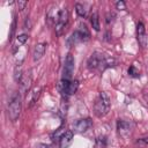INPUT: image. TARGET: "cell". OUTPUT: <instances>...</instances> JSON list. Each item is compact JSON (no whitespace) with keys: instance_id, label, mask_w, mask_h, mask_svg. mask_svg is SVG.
Wrapping results in <instances>:
<instances>
[{"instance_id":"cell-1","label":"cell","mask_w":148,"mask_h":148,"mask_svg":"<svg viewBox=\"0 0 148 148\" xmlns=\"http://www.w3.org/2000/svg\"><path fill=\"white\" fill-rule=\"evenodd\" d=\"M87 66L90 71H99L101 72L106 68L116 66V59L112 57H106L99 52H94L89 57V59L87 61Z\"/></svg>"},{"instance_id":"cell-2","label":"cell","mask_w":148,"mask_h":148,"mask_svg":"<svg viewBox=\"0 0 148 148\" xmlns=\"http://www.w3.org/2000/svg\"><path fill=\"white\" fill-rule=\"evenodd\" d=\"M22 101L18 91H14L8 99V116L12 121H16L21 114Z\"/></svg>"},{"instance_id":"cell-3","label":"cell","mask_w":148,"mask_h":148,"mask_svg":"<svg viewBox=\"0 0 148 148\" xmlns=\"http://www.w3.org/2000/svg\"><path fill=\"white\" fill-rule=\"evenodd\" d=\"M110 97L105 91H101L94 103V113L97 117H104L110 111Z\"/></svg>"},{"instance_id":"cell-4","label":"cell","mask_w":148,"mask_h":148,"mask_svg":"<svg viewBox=\"0 0 148 148\" xmlns=\"http://www.w3.org/2000/svg\"><path fill=\"white\" fill-rule=\"evenodd\" d=\"M68 10L67 9H60L57 14V22L54 27V32L57 36H61L62 32L65 31V27L67 25L68 22Z\"/></svg>"},{"instance_id":"cell-5","label":"cell","mask_w":148,"mask_h":148,"mask_svg":"<svg viewBox=\"0 0 148 148\" xmlns=\"http://www.w3.org/2000/svg\"><path fill=\"white\" fill-rule=\"evenodd\" d=\"M90 37L89 30L87 29V27L84 24H80L79 29H76L69 37V43L72 44H76V43H81V42H86L88 40Z\"/></svg>"},{"instance_id":"cell-6","label":"cell","mask_w":148,"mask_h":148,"mask_svg":"<svg viewBox=\"0 0 148 148\" xmlns=\"http://www.w3.org/2000/svg\"><path fill=\"white\" fill-rule=\"evenodd\" d=\"M77 88H79V81L76 80H61L59 83V90L67 96L75 94Z\"/></svg>"},{"instance_id":"cell-7","label":"cell","mask_w":148,"mask_h":148,"mask_svg":"<svg viewBox=\"0 0 148 148\" xmlns=\"http://www.w3.org/2000/svg\"><path fill=\"white\" fill-rule=\"evenodd\" d=\"M74 72V58L71 53H68L65 58L64 68H62V80H71Z\"/></svg>"},{"instance_id":"cell-8","label":"cell","mask_w":148,"mask_h":148,"mask_svg":"<svg viewBox=\"0 0 148 148\" xmlns=\"http://www.w3.org/2000/svg\"><path fill=\"white\" fill-rule=\"evenodd\" d=\"M92 126V120L90 118H83L77 119L75 123H73V128L77 133H84Z\"/></svg>"},{"instance_id":"cell-9","label":"cell","mask_w":148,"mask_h":148,"mask_svg":"<svg viewBox=\"0 0 148 148\" xmlns=\"http://www.w3.org/2000/svg\"><path fill=\"white\" fill-rule=\"evenodd\" d=\"M131 130H132V126L128 121H125V120H118L117 121V131H118V134L120 136L126 138L131 133Z\"/></svg>"},{"instance_id":"cell-10","label":"cell","mask_w":148,"mask_h":148,"mask_svg":"<svg viewBox=\"0 0 148 148\" xmlns=\"http://www.w3.org/2000/svg\"><path fill=\"white\" fill-rule=\"evenodd\" d=\"M136 37L139 40V44L145 47L147 44V35H146V28L142 22H139L136 25Z\"/></svg>"},{"instance_id":"cell-11","label":"cell","mask_w":148,"mask_h":148,"mask_svg":"<svg viewBox=\"0 0 148 148\" xmlns=\"http://www.w3.org/2000/svg\"><path fill=\"white\" fill-rule=\"evenodd\" d=\"M46 43H37L36 45H35V49H34V61H37V60H39L43 56H44V53H45V51H46Z\"/></svg>"},{"instance_id":"cell-12","label":"cell","mask_w":148,"mask_h":148,"mask_svg":"<svg viewBox=\"0 0 148 148\" xmlns=\"http://www.w3.org/2000/svg\"><path fill=\"white\" fill-rule=\"evenodd\" d=\"M72 140H73V131L68 130V131H66V132L61 135V138H60V140H59V146H60V148H67V147L71 145Z\"/></svg>"},{"instance_id":"cell-13","label":"cell","mask_w":148,"mask_h":148,"mask_svg":"<svg viewBox=\"0 0 148 148\" xmlns=\"http://www.w3.org/2000/svg\"><path fill=\"white\" fill-rule=\"evenodd\" d=\"M90 23H91V27L94 28V30L99 31L101 25H99V16H98V13L97 12H94L91 14V16H90Z\"/></svg>"},{"instance_id":"cell-14","label":"cell","mask_w":148,"mask_h":148,"mask_svg":"<svg viewBox=\"0 0 148 148\" xmlns=\"http://www.w3.org/2000/svg\"><path fill=\"white\" fill-rule=\"evenodd\" d=\"M20 84H21L22 90H23L24 92H27V91L29 90L30 86H31V77H30V76H28V75H25V76L23 75V77H22V80H21Z\"/></svg>"},{"instance_id":"cell-15","label":"cell","mask_w":148,"mask_h":148,"mask_svg":"<svg viewBox=\"0 0 148 148\" xmlns=\"http://www.w3.org/2000/svg\"><path fill=\"white\" fill-rule=\"evenodd\" d=\"M39 95H40V88H39V87H38V88H35V89L32 90V92H31V98H30V103H29L30 106H32V105L37 102Z\"/></svg>"},{"instance_id":"cell-16","label":"cell","mask_w":148,"mask_h":148,"mask_svg":"<svg viewBox=\"0 0 148 148\" xmlns=\"http://www.w3.org/2000/svg\"><path fill=\"white\" fill-rule=\"evenodd\" d=\"M75 10H76V13H77L79 16H81V17H86L87 16V9L84 8L83 5H81L79 2L75 3Z\"/></svg>"},{"instance_id":"cell-17","label":"cell","mask_w":148,"mask_h":148,"mask_svg":"<svg viewBox=\"0 0 148 148\" xmlns=\"http://www.w3.org/2000/svg\"><path fill=\"white\" fill-rule=\"evenodd\" d=\"M65 132H66V131H65L62 127H59V128L54 132V134H53V136H52V140H53V141H56V140H60L61 135H62Z\"/></svg>"},{"instance_id":"cell-18","label":"cell","mask_w":148,"mask_h":148,"mask_svg":"<svg viewBox=\"0 0 148 148\" xmlns=\"http://www.w3.org/2000/svg\"><path fill=\"white\" fill-rule=\"evenodd\" d=\"M128 74H130L132 77H139V76H140V73L136 71V68H135L133 65L128 68Z\"/></svg>"},{"instance_id":"cell-19","label":"cell","mask_w":148,"mask_h":148,"mask_svg":"<svg viewBox=\"0 0 148 148\" xmlns=\"http://www.w3.org/2000/svg\"><path fill=\"white\" fill-rule=\"evenodd\" d=\"M27 40H28V35L27 34H21V35L17 36V42L20 44H24Z\"/></svg>"},{"instance_id":"cell-20","label":"cell","mask_w":148,"mask_h":148,"mask_svg":"<svg viewBox=\"0 0 148 148\" xmlns=\"http://www.w3.org/2000/svg\"><path fill=\"white\" fill-rule=\"evenodd\" d=\"M116 8L119 9V10L126 9V3H125L124 1H117V2H116Z\"/></svg>"},{"instance_id":"cell-21","label":"cell","mask_w":148,"mask_h":148,"mask_svg":"<svg viewBox=\"0 0 148 148\" xmlns=\"http://www.w3.org/2000/svg\"><path fill=\"white\" fill-rule=\"evenodd\" d=\"M27 5H28V1H21V0L17 1V7H18L20 10H23Z\"/></svg>"},{"instance_id":"cell-22","label":"cell","mask_w":148,"mask_h":148,"mask_svg":"<svg viewBox=\"0 0 148 148\" xmlns=\"http://www.w3.org/2000/svg\"><path fill=\"white\" fill-rule=\"evenodd\" d=\"M138 145H141V146H147L148 145V138H141L136 141Z\"/></svg>"},{"instance_id":"cell-23","label":"cell","mask_w":148,"mask_h":148,"mask_svg":"<svg viewBox=\"0 0 148 148\" xmlns=\"http://www.w3.org/2000/svg\"><path fill=\"white\" fill-rule=\"evenodd\" d=\"M15 27H16V21L14 20V21H13V24H12V31H10V37H12V36L14 35V32H15V29H16Z\"/></svg>"},{"instance_id":"cell-24","label":"cell","mask_w":148,"mask_h":148,"mask_svg":"<svg viewBox=\"0 0 148 148\" xmlns=\"http://www.w3.org/2000/svg\"><path fill=\"white\" fill-rule=\"evenodd\" d=\"M37 148H50V146L46 145V143H40V145H38Z\"/></svg>"},{"instance_id":"cell-25","label":"cell","mask_w":148,"mask_h":148,"mask_svg":"<svg viewBox=\"0 0 148 148\" xmlns=\"http://www.w3.org/2000/svg\"><path fill=\"white\" fill-rule=\"evenodd\" d=\"M143 98H145V101H146V103H147V105H148V92H147V91L143 92Z\"/></svg>"}]
</instances>
